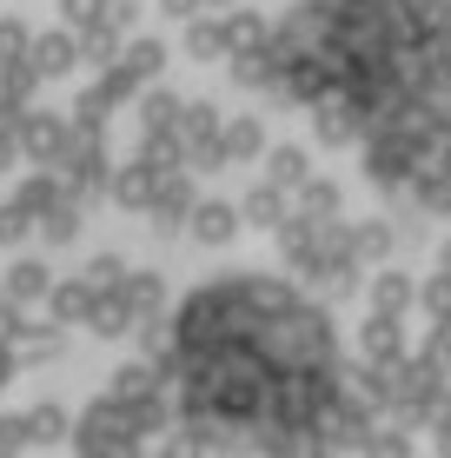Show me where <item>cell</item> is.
Segmentation results:
<instances>
[{
	"mask_svg": "<svg viewBox=\"0 0 451 458\" xmlns=\"http://www.w3.org/2000/svg\"><path fill=\"white\" fill-rule=\"evenodd\" d=\"M272 67L392 193L451 207V27L431 0H313L272 34Z\"/></svg>",
	"mask_w": 451,
	"mask_h": 458,
	"instance_id": "cell-1",
	"label": "cell"
},
{
	"mask_svg": "<svg viewBox=\"0 0 451 458\" xmlns=\"http://www.w3.org/2000/svg\"><path fill=\"white\" fill-rule=\"evenodd\" d=\"M173 392L206 438L305 452L338 432L346 366L325 312L305 293L266 273H232L180 306Z\"/></svg>",
	"mask_w": 451,
	"mask_h": 458,
	"instance_id": "cell-2",
	"label": "cell"
}]
</instances>
